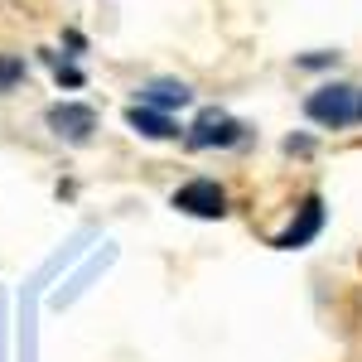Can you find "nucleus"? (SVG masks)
<instances>
[{"mask_svg":"<svg viewBox=\"0 0 362 362\" xmlns=\"http://www.w3.org/2000/svg\"><path fill=\"white\" fill-rule=\"evenodd\" d=\"M126 126L140 131V136H150V140H174L179 136V126H174L165 112H155V107H131V112H126Z\"/></svg>","mask_w":362,"mask_h":362,"instance_id":"6","label":"nucleus"},{"mask_svg":"<svg viewBox=\"0 0 362 362\" xmlns=\"http://www.w3.org/2000/svg\"><path fill=\"white\" fill-rule=\"evenodd\" d=\"M309 121H319V126H348L353 116H358V102H353V87H319L314 97L305 102Z\"/></svg>","mask_w":362,"mask_h":362,"instance_id":"1","label":"nucleus"},{"mask_svg":"<svg viewBox=\"0 0 362 362\" xmlns=\"http://www.w3.org/2000/svg\"><path fill=\"white\" fill-rule=\"evenodd\" d=\"M242 140V126L232 121L227 112H203L189 131V145L194 150H213V145H237Z\"/></svg>","mask_w":362,"mask_h":362,"instance_id":"3","label":"nucleus"},{"mask_svg":"<svg viewBox=\"0 0 362 362\" xmlns=\"http://www.w3.org/2000/svg\"><path fill=\"white\" fill-rule=\"evenodd\" d=\"M20 78H25V63L20 58H0V92H10Z\"/></svg>","mask_w":362,"mask_h":362,"instance_id":"8","label":"nucleus"},{"mask_svg":"<svg viewBox=\"0 0 362 362\" xmlns=\"http://www.w3.org/2000/svg\"><path fill=\"white\" fill-rule=\"evenodd\" d=\"M358 116H362V102H358Z\"/></svg>","mask_w":362,"mask_h":362,"instance_id":"9","label":"nucleus"},{"mask_svg":"<svg viewBox=\"0 0 362 362\" xmlns=\"http://www.w3.org/2000/svg\"><path fill=\"white\" fill-rule=\"evenodd\" d=\"M184 102H189V87L184 83H145L140 87V107L169 112V107H184Z\"/></svg>","mask_w":362,"mask_h":362,"instance_id":"7","label":"nucleus"},{"mask_svg":"<svg viewBox=\"0 0 362 362\" xmlns=\"http://www.w3.org/2000/svg\"><path fill=\"white\" fill-rule=\"evenodd\" d=\"M319 227H324V203H319V198H305L300 218H295V223L276 237V247L280 251H300V247H309V242L319 237Z\"/></svg>","mask_w":362,"mask_h":362,"instance_id":"5","label":"nucleus"},{"mask_svg":"<svg viewBox=\"0 0 362 362\" xmlns=\"http://www.w3.org/2000/svg\"><path fill=\"white\" fill-rule=\"evenodd\" d=\"M49 126H54V136L83 145L97 131V112L92 107H78V102H58V107H49Z\"/></svg>","mask_w":362,"mask_h":362,"instance_id":"4","label":"nucleus"},{"mask_svg":"<svg viewBox=\"0 0 362 362\" xmlns=\"http://www.w3.org/2000/svg\"><path fill=\"white\" fill-rule=\"evenodd\" d=\"M174 208L189 213V218H223L227 213V194L213 184V179H194L174 194Z\"/></svg>","mask_w":362,"mask_h":362,"instance_id":"2","label":"nucleus"}]
</instances>
